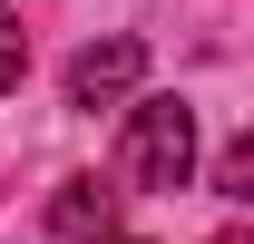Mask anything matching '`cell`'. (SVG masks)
Segmentation results:
<instances>
[{
	"mask_svg": "<svg viewBox=\"0 0 254 244\" xmlns=\"http://www.w3.org/2000/svg\"><path fill=\"white\" fill-rule=\"evenodd\" d=\"M127 185H147V195H176L195 185V108L186 98H127V147H118Z\"/></svg>",
	"mask_w": 254,
	"mask_h": 244,
	"instance_id": "cell-1",
	"label": "cell"
},
{
	"mask_svg": "<svg viewBox=\"0 0 254 244\" xmlns=\"http://www.w3.org/2000/svg\"><path fill=\"white\" fill-rule=\"evenodd\" d=\"M108 244H147V235H108Z\"/></svg>",
	"mask_w": 254,
	"mask_h": 244,
	"instance_id": "cell-7",
	"label": "cell"
},
{
	"mask_svg": "<svg viewBox=\"0 0 254 244\" xmlns=\"http://www.w3.org/2000/svg\"><path fill=\"white\" fill-rule=\"evenodd\" d=\"M20 78H30V30H20V10L0 0V98L20 88Z\"/></svg>",
	"mask_w": 254,
	"mask_h": 244,
	"instance_id": "cell-5",
	"label": "cell"
},
{
	"mask_svg": "<svg viewBox=\"0 0 254 244\" xmlns=\"http://www.w3.org/2000/svg\"><path fill=\"white\" fill-rule=\"evenodd\" d=\"M49 235H68V244H108V235H118V185L68 176L59 195H49Z\"/></svg>",
	"mask_w": 254,
	"mask_h": 244,
	"instance_id": "cell-3",
	"label": "cell"
},
{
	"mask_svg": "<svg viewBox=\"0 0 254 244\" xmlns=\"http://www.w3.org/2000/svg\"><path fill=\"white\" fill-rule=\"evenodd\" d=\"M215 195H225V205H245V195H254V137H225V156H215Z\"/></svg>",
	"mask_w": 254,
	"mask_h": 244,
	"instance_id": "cell-4",
	"label": "cell"
},
{
	"mask_svg": "<svg viewBox=\"0 0 254 244\" xmlns=\"http://www.w3.org/2000/svg\"><path fill=\"white\" fill-rule=\"evenodd\" d=\"M215 244H245V225H225V235H215Z\"/></svg>",
	"mask_w": 254,
	"mask_h": 244,
	"instance_id": "cell-6",
	"label": "cell"
},
{
	"mask_svg": "<svg viewBox=\"0 0 254 244\" xmlns=\"http://www.w3.org/2000/svg\"><path fill=\"white\" fill-rule=\"evenodd\" d=\"M147 88V39H88L78 59H68V108H127V98Z\"/></svg>",
	"mask_w": 254,
	"mask_h": 244,
	"instance_id": "cell-2",
	"label": "cell"
}]
</instances>
